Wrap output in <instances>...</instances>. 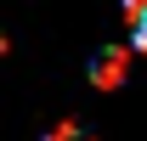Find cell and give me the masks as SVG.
Instances as JSON below:
<instances>
[{
	"mask_svg": "<svg viewBox=\"0 0 147 141\" xmlns=\"http://www.w3.org/2000/svg\"><path fill=\"white\" fill-rule=\"evenodd\" d=\"M125 68H130V51H102V56H96V68H91V79H96L102 90H113L119 79H125Z\"/></svg>",
	"mask_w": 147,
	"mask_h": 141,
	"instance_id": "1",
	"label": "cell"
},
{
	"mask_svg": "<svg viewBox=\"0 0 147 141\" xmlns=\"http://www.w3.org/2000/svg\"><path fill=\"white\" fill-rule=\"evenodd\" d=\"M125 23H130V45L147 51V0H125Z\"/></svg>",
	"mask_w": 147,
	"mask_h": 141,
	"instance_id": "2",
	"label": "cell"
},
{
	"mask_svg": "<svg viewBox=\"0 0 147 141\" xmlns=\"http://www.w3.org/2000/svg\"><path fill=\"white\" fill-rule=\"evenodd\" d=\"M45 141H85V136H79L74 124H57V130H51V136H45Z\"/></svg>",
	"mask_w": 147,
	"mask_h": 141,
	"instance_id": "3",
	"label": "cell"
}]
</instances>
